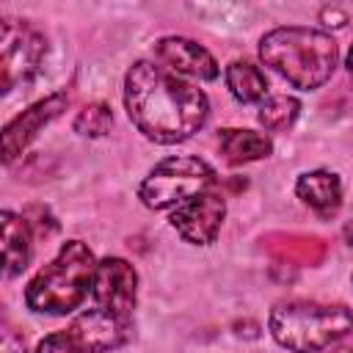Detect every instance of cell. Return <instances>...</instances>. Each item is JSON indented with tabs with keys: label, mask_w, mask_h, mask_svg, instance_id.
<instances>
[{
	"label": "cell",
	"mask_w": 353,
	"mask_h": 353,
	"mask_svg": "<svg viewBox=\"0 0 353 353\" xmlns=\"http://www.w3.org/2000/svg\"><path fill=\"white\" fill-rule=\"evenodd\" d=\"M298 199L320 218H331L342 204V182L334 171H309L295 182Z\"/></svg>",
	"instance_id": "cell-13"
},
{
	"label": "cell",
	"mask_w": 353,
	"mask_h": 353,
	"mask_svg": "<svg viewBox=\"0 0 353 353\" xmlns=\"http://www.w3.org/2000/svg\"><path fill=\"white\" fill-rule=\"evenodd\" d=\"M331 353H353V336H350V339H345L342 345H336Z\"/></svg>",
	"instance_id": "cell-21"
},
{
	"label": "cell",
	"mask_w": 353,
	"mask_h": 353,
	"mask_svg": "<svg viewBox=\"0 0 353 353\" xmlns=\"http://www.w3.org/2000/svg\"><path fill=\"white\" fill-rule=\"evenodd\" d=\"M0 353H28L25 339L17 336L11 325H3V331H0Z\"/></svg>",
	"instance_id": "cell-20"
},
{
	"label": "cell",
	"mask_w": 353,
	"mask_h": 353,
	"mask_svg": "<svg viewBox=\"0 0 353 353\" xmlns=\"http://www.w3.org/2000/svg\"><path fill=\"white\" fill-rule=\"evenodd\" d=\"M268 325L281 347L292 353H317L353 331V309L342 303L281 301L273 306Z\"/></svg>",
	"instance_id": "cell-4"
},
{
	"label": "cell",
	"mask_w": 353,
	"mask_h": 353,
	"mask_svg": "<svg viewBox=\"0 0 353 353\" xmlns=\"http://www.w3.org/2000/svg\"><path fill=\"white\" fill-rule=\"evenodd\" d=\"M30 259V232L28 221L14 212H3V268L6 276H17L28 268Z\"/></svg>",
	"instance_id": "cell-15"
},
{
	"label": "cell",
	"mask_w": 353,
	"mask_h": 353,
	"mask_svg": "<svg viewBox=\"0 0 353 353\" xmlns=\"http://www.w3.org/2000/svg\"><path fill=\"white\" fill-rule=\"evenodd\" d=\"M347 72L353 74V47H350V52H347Z\"/></svg>",
	"instance_id": "cell-22"
},
{
	"label": "cell",
	"mask_w": 353,
	"mask_h": 353,
	"mask_svg": "<svg viewBox=\"0 0 353 353\" xmlns=\"http://www.w3.org/2000/svg\"><path fill=\"white\" fill-rule=\"evenodd\" d=\"M212 185H215V171L204 160L190 154H176L160 160L149 171L138 196L149 210H168V207H182L185 201L196 199Z\"/></svg>",
	"instance_id": "cell-5"
},
{
	"label": "cell",
	"mask_w": 353,
	"mask_h": 353,
	"mask_svg": "<svg viewBox=\"0 0 353 353\" xmlns=\"http://www.w3.org/2000/svg\"><path fill=\"white\" fill-rule=\"evenodd\" d=\"M36 353H83L69 334H50L39 342V350Z\"/></svg>",
	"instance_id": "cell-19"
},
{
	"label": "cell",
	"mask_w": 353,
	"mask_h": 353,
	"mask_svg": "<svg viewBox=\"0 0 353 353\" xmlns=\"http://www.w3.org/2000/svg\"><path fill=\"white\" fill-rule=\"evenodd\" d=\"M69 97L66 94H52L36 105H30L28 110H22L14 121L6 124L3 130V160L11 163L14 157L22 154V149L41 132V127H47L55 116H61V110H66Z\"/></svg>",
	"instance_id": "cell-10"
},
{
	"label": "cell",
	"mask_w": 353,
	"mask_h": 353,
	"mask_svg": "<svg viewBox=\"0 0 353 353\" xmlns=\"http://www.w3.org/2000/svg\"><path fill=\"white\" fill-rule=\"evenodd\" d=\"M113 127V113L105 102H91L74 116V132L88 135V138H102Z\"/></svg>",
	"instance_id": "cell-18"
},
{
	"label": "cell",
	"mask_w": 353,
	"mask_h": 353,
	"mask_svg": "<svg viewBox=\"0 0 353 353\" xmlns=\"http://www.w3.org/2000/svg\"><path fill=\"white\" fill-rule=\"evenodd\" d=\"M262 248L281 265H320L325 259V243L314 234L273 232L262 237Z\"/></svg>",
	"instance_id": "cell-12"
},
{
	"label": "cell",
	"mask_w": 353,
	"mask_h": 353,
	"mask_svg": "<svg viewBox=\"0 0 353 353\" xmlns=\"http://www.w3.org/2000/svg\"><path fill=\"white\" fill-rule=\"evenodd\" d=\"M66 334L83 353H108L113 347H121L130 339L132 323L102 309V306H94V309L77 314Z\"/></svg>",
	"instance_id": "cell-8"
},
{
	"label": "cell",
	"mask_w": 353,
	"mask_h": 353,
	"mask_svg": "<svg viewBox=\"0 0 353 353\" xmlns=\"http://www.w3.org/2000/svg\"><path fill=\"white\" fill-rule=\"evenodd\" d=\"M135 290H138V276L127 259L108 256L97 265V273L91 281V295L97 306L130 320L135 309Z\"/></svg>",
	"instance_id": "cell-7"
},
{
	"label": "cell",
	"mask_w": 353,
	"mask_h": 353,
	"mask_svg": "<svg viewBox=\"0 0 353 353\" xmlns=\"http://www.w3.org/2000/svg\"><path fill=\"white\" fill-rule=\"evenodd\" d=\"M154 52L163 63H168L174 72L199 77V80H215L218 77V63L215 58L196 41L182 39V36H165L154 44Z\"/></svg>",
	"instance_id": "cell-11"
},
{
	"label": "cell",
	"mask_w": 353,
	"mask_h": 353,
	"mask_svg": "<svg viewBox=\"0 0 353 353\" xmlns=\"http://www.w3.org/2000/svg\"><path fill=\"white\" fill-rule=\"evenodd\" d=\"M0 80L3 91H11L17 83H28L47 52L44 36L19 19H3L0 25Z\"/></svg>",
	"instance_id": "cell-6"
},
{
	"label": "cell",
	"mask_w": 353,
	"mask_h": 353,
	"mask_svg": "<svg viewBox=\"0 0 353 353\" xmlns=\"http://www.w3.org/2000/svg\"><path fill=\"white\" fill-rule=\"evenodd\" d=\"M221 152L226 163L243 165L251 160H262L273 152V141L254 130H221Z\"/></svg>",
	"instance_id": "cell-14"
},
{
	"label": "cell",
	"mask_w": 353,
	"mask_h": 353,
	"mask_svg": "<svg viewBox=\"0 0 353 353\" xmlns=\"http://www.w3.org/2000/svg\"><path fill=\"white\" fill-rule=\"evenodd\" d=\"M298 110H301V105H298L295 97H268V99L259 105L256 119H259V124H262L265 130L281 132V130H287V127L295 124Z\"/></svg>",
	"instance_id": "cell-17"
},
{
	"label": "cell",
	"mask_w": 353,
	"mask_h": 353,
	"mask_svg": "<svg viewBox=\"0 0 353 353\" xmlns=\"http://www.w3.org/2000/svg\"><path fill=\"white\" fill-rule=\"evenodd\" d=\"M259 58L295 88H320L336 69V41L314 28H276L262 36Z\"/></svg>",
	"instance_id": "cell-2"
},
{
	"label": "cell",
	"mask_w": 353,
	"mask_h": 353,
	"mask_svg": "<svg viewBox=\"0 0 353 353\" xmlns=\"http://www.w3.org/2000/svg\"><path fill=\"white\" fill-rule=\"evenodd\" d=\"M226 85L232 91L234 99L251 105V102H262L268 97V80L259 72V66L248 63V61H232L226 66Z\"/></svg>",
	"instance_id": "cell-16"
},
{
	"label": "cell",
	"mask_w": 353,
	"mask_h": 353,
	"mask_svg": "<svg viewBox=\"0 0 353 353\" xmlns=\"http://www.w3.org/2000/svg\"><path fill=\"white\" fill-rule=\"evenodd\" d=\"M226 215V204L215 190H204L196 199L185 201L171 212V226L196 245H207L218 237L221 221Z\"/></svg>",
	"instance_id": "cell-9"
},
{
	"label": "cell",
	"mask_w": 353,
	"mask_h": 353,
	"mask_svg": "<svg viewBox=\"0 0 353 353\" xmlns=\"http://www.w3.org/2000/svg\"><path fill=\"white\" fill-rule=\"evenodd\" d=\"M124 105L132 124L157 143H179L201 130L210 113L204 91L176 74L138 61L124 77Z\"/></svg>",
	"instance_id": "cell-1"
},
{
	"label": "cell",
	"mask_w": 353,
	"mask_h": 353,
	"mask_svg": "<svg viewBox=\"0 0 353 353\" xmlns=\"http://www.w3.org/2000/svg\"><path fill=\"white\" fill-rule=\"evenodd\" d=\"M94 273L97 262L88 245L80 240H69L63 243L58 256L30 279L25 290V303L33 312L66 314L83 303L91 290Z\"/></svg>",
	"instance_id": "cell-3"
}]
</instances>
